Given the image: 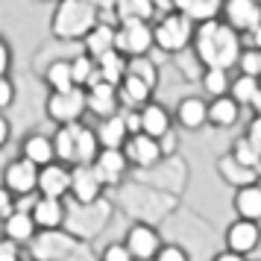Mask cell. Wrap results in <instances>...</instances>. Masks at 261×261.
<instances>
[{
	"label": "cell",
	"instance_id": "obj_1",
	"mask_svg": "<svg viewBox=\"0 0 261 261\" xmlns=\"http://www.w3.org/2000/svg\"><path fill=\"white\" fill-rule=\"evenodd\" d=\"M112 200L118 205V212L123 217H129L132 223H153V226H162L170 217V214L179 208L182 197H173L167 191H159L153 185H147L141 179L129 176L126 182H120Z\"/></svg>",
	"mask_w": 261,
	"mask_h": 261
},
{
	"label": "cell",
	"instance_id": "obj_2",
	"mask_svg": "<svg viewBox=\"0 0 261 261\" xmlns=\"http://www.w3.org/2000/svg\"><path fill=\"white\" fill-rule=\"evenodd\" d=\"M191 50L197 53V59L202 62V68H226V71H235L238 56L244 50V41H241V33H238L235 27H229L217 15V18H208V21H200L197 24Z\"/></svg>",
	"mask_w": 261,
	"mask_h": 261
},
{
	"label": "cell",
	"instance_id": "obj_3",
	"mask_svg": "<svg viewBox=\"0 0 261 261\" xmlns=\"http://www.w3.org/2000/svg\"><path fill=\"white\" fill-rule=\"evenodd\" d=\"M165 241H173L179 247L188 249L191 261H212V255L217 252V238H214V226L194 208H185L179 202V208L165 223L159 226Z\"/></svg>",
	"mask_w": 261,
	"mask_h": 261
},
{
	"label": "cell",
	"instance_id": "obj_4",
	"mask_svg": "<svg viewBox=\"0 0 261 261\" xmlns=\"http://www.w3.org/2000/svg\"><path fill=\"white\" fill-rule=\"evenodd\" d=\"M47 94L50 88L36 71H24L15 76V103L9 106V120H12L15 138L36 129L41 118H47Z\"/></svg>",
	"mask_w": 261,
	"mask_h": 261
},
{
	"label": "cell",
	"instance_id": "obj_5",
	"mask_svg": "<svg viewBox=\"0 0 261 261\" xmlns=\"http://www.w3.org/2000/svg\"><path fill=\"white\" fill-rule=\"evenodd\" d=\"M118 205L112 197H97V200H73L68 197V212H65V229L76 235L80 241H97L112 223Z\"/></svg>",
	"mask_w": 261,
	"mask_h": 261
},
{
	"label": "cell",
	"instance_id": "obj_6",
	"mask_svg": "<svg viewBox=\"0 0 261 261\" xmlns=\"http://www.w3.org/2000/svg\"><path fill=\"white\" fill-rule=\"evenodd\" d=\"M103 12L88 0H56L50 12V36L59 41H83Z\"/></svg>",
	"mask_w": 261,
	"mask_h": 261
},
{
	"label": "cell",
	"instance_id": "obj_7",
	"mask_svg": "<svg viewBox=\"0 0 261 261\" xmlns=\"http://www.w3.org/2000/svg\"><path fill=\"white\" fill-rule=\"evenodd\" d=\"M53 144H56V159L65 165H91L100 153V138L97 129L88 126L83 120L73 123H59L53 132Z\"/></svg>",
	"mask_w": 261,
	"mask_h": 261
},
{
	"label": "cell",
	"instance_id": "obj_8",
	"mask_svg": "<svg viewBox=\"0 0 261 261\" xmlns=\"http://www.w3.org/2000/svg\"><path fill=\"white\" fill-rule=\"evenodd\" d=\"M132 176L147 182V185H153V188H159V191H167V194H173V197H182V194L188 191V182H191V165L179 153H173V155H162V159L150 167L132 170Z\"/></svg>",
	"mask_w": 261,
	"mask_h": 261
},
{
	"label": "cell",
	"instance_id": "obj_9",
	"mask_svg": "<svg viewBox=\"0 0 261 261\" xmlns=\"http://www.w3.org/2000/svg\"><path fill=\"white\" fill-rule=\"evenodd\" d=\"M194 30H197V21H191L188 15L176 12V9L159 15L153 21L155 50L165 56H176L182 50H188L191 41H194Z\"/></svg>",
	"mask_w": 261,
	"mask_h": 261
},
{
	"label": "cell",
	"instance_id": "obj_10",
	"mask_svg": "<svg viewBox=\"0 0 261 261\" xmlns=\"http://www.w3.org/2000/svg\"><path fill=\"white\" fill-rule=\"evenodd\" d=\"M80 244V238L71 235L65 226H56V229H38L36 238L27 244V255L36 261H62L68 252H73Z\"/></svg>",
	"mask_w": 261,
	"mask_h": 261
},
{
	"label": "cell",
	"instance_id": "obj_11",
	"mask_svg": "<svg viewBox=\"0 0 261 261\" xmlns=\"http://www.w3.org/2000/svg\"><path fill=\"white\" fill-rule=\"evenodd\" d=\"M88 115V100H85V88L73 85L65 91H50L47 94V120L50 123H73Z\"/></svg>",
	"mask_w": 261,
	"mask_h": 261
},
{
	"label": "cell",
	"instance_id": "obj_12",
	"mask_svg": "<svg viewBox=\"0 0 261 261\" xmlns=\"http://www.w3.org/2000/svg\"><path fill=\"white\" fill-rule=\"evenodd\" d=\"M115 47H118L123 56H144V53L155 50L153 21H118Z\"/></svg>",
	"mask_w": 261,
	"mask_h": 261
},
{
	"label": "cell",
	"instance_id": "obj_13",
	"mask_svg": "<svg viewBox=\"0 0 261 261\" xmlns=\"http://www.w3.org/2000/svg\"><path fill=\"white\" fill-rule=\"evenodd\" d=\"M38 170L41 167L36 162H30L18 153L15 159H6L3 165V173H0V182L12 191L15 197H24V194H36L38 191Z\"/></svg>",
	"mask_w": 261,
	"mask_h": 261
},
{
	"label": "cell",
	"instance_id": "obj_14",
	"mask_svg": "<svg viewBox=\"0 0 261 261\" xmlns=\"http://www.w3.org/2000/svg\"><path fill=\"white\" fill-rule=\"evenodd\" d=\"M91 165H94V170L100 173V179L109 191H115L120 182H126L132 176V165L123 153V147H100V153Z\"/></svg>",
	"mask_w": 261,
	"mask_h": 261
},
{
	"label": "cell",
	"instance_id": "obj_15",
	"mask_svg": "<svg viewBox=\"0 0 261 261\" xmlns=\"http://www.w3.org/2000/svg\"><path fill=\"white\" fill-rule=\"evenodd\" d=\"M123 244L129 247L135 261H153L155 252L165 244V238H162V229L153 223H129L126 235H123Z\"/></svg>",
	"mask_w": 261,
	"mask_h": 261
},
{
	"label": "cell",
	"instance_id": "obj_16",
	"mask_svg": "<svg viewBox=\"0 0 261 261\" xmlns=\"http://www.w3.org/2000/svg\"><path fill=\"white\" fill-rule=\"evenodd\" d=\"M261 244V220H249V217H235L223 232V247L235 249L241 255H252Z\"/></svg>",
	"mask_w": 261,
	"mask_h": 261
},
{
	"label": "cell",
	"instance_id": "obj_17",
	"mask_svg": "<svg viewBox=\"0 0 261 261\" xmlns=\"http://www.w3.org/2000/svg\"><path fill=\"white\" fill-rule=\"evenodd\" d=\"M220 18L229 27H235L241 36H249L261 24V0H223Z\"/></svg>",
	"mask_w": 261,
	"mask_h": 261
},
{
	"label": "cell",
	"instance_id": "obj_18",
	"mask_svg": "<svg viewBox=\"0 0 261 261\" xmlns=\"http://www.w3.org/2000/svg\"><path fill=\"white\" fill-rule=\"evenodd\" d=\"M85 100H88V115H94L97 120L109 118V115H118L120 109V94L118 85L106 83V80H97L85 88Z\"/></svg>",
	"mask_w": 261,
	"mask_h": 261
},
{
	"label": "cell",
	"instance_id": "obj_19",
	"mask_svg": "<svg viewBox=\"0 0 261 261\" xmlns=\"http://www.w3.org/2000/svg\"><path fill=\"white\" fill-rule=\"evenodd\" d=\"M173 120L179 129L185 132H200L202 126H208V97L188 94L182 97L173 109Z\"/></svg>",
	"mask_w": 261,
	"mask_h": 261
},
{
	"label": "cell",
	"instance_id": "obj_20",
	"mask_svg": "<svg viewBox=\"0 0 261 261\" xmlns=\"http://www.w3.org/2000/svg\"><path fill=\"white\" fill-rule=\"evenodd\" d=\"M123 153H126V159H129L132 170L150 167L165 155L159 138H155V135H147V132H132L129 138H126V144H123Z\"/></svg>",
	"mask_w": 261,
	"mask_h": 261
},
{
	"label": "cell",
	"instance_id": "obj_21",
	"mask_svg": "<svg viewBox=\"0 0 261 261\" xmlns=\"http://www.w3.org/2000/svg\"><path fill=\"white\" fill-rule=\"evenodd\" d=\"M106 185H103V179L100 173L94 170V165H73L71 167V194L73 200H97V197H106Z\"/></svg>",
	"mask_w": 261,
	"mask_h": 261
},
{
	"label": "cell",
	"instance_id": "obj_22",
	"mask_svg": "<svg viewBox=\"0 0 261 261\" xmlns=\"http://www.w3.org/2000/svg\"><path fill=\"white\" fill-rule=\"evenodd\" d=\"M18 153L30 159V162H36L38 167L50 165V162H56V144H53V135L41 129H30L27 135L18 138Z\"/></svg>",
	"mask_w": 261,
	"mask_h": 261
},
{
	"label": "cell",
	"instance_id": "obj_23",
	"mask_svg": "<svg viewBox=\"0 0 261 261\" xmlns=\"http://www.w3.org/2000/svg\"><path fill=\"white\" fill-rule=\"evenodd\" d=\"M38 194L44 197H68L71 194V165L65 162H50L38 170Z\"/></svg>",
	"mask_w": 261,
	"mask_h": 261
},
{
	"label": "cell",
	"instance_id": "obj_24",
	"mask_svg": "<svg viewBox=\"0 0 261 261\" xmlns=\"http://www.w3.org/2000/svg\"><path fill=\"white\" fill-rule=\"evenodd\" d=\"M36 232H38L36 217H33V212H24V208H15V212L0 223V235L15 241V244H21V247H27V244L36 238Z\"/></svg>",
	"mask_w": 261,
	"mask_h": 261
},
{
	"label": "cell",
	"instance_id": "obj_25",
	"mask_svg": "<svg viewBox=\"0 0 261 261\" xmlns=\"http://www.w3.org/2000/svg\"><path fill=\"white\" fill-rule=\"evenodd\" d=\"M65 212H68V197H44L38 194L33 202V217H36L38 229H56L65 226Z\"/></svg>",
	"mask_w": 261,
	"mask_h": 261
},
{
	"label": "cell",
	"instance_id": "obj_26",
	"mask_svg": "<svg viewBox=\"0 0 261 261\" xmlns=\"http://www.w3.org/2000/svg\"><path fill=\"white\" fill-rule=\"evenodd\" d=\"M115 38H118V24L115 21H109V18H100L91 30H88V36L80 41L83 44L85 53H91V56H103L109 50H115Z\"/></svg>",
	"mask_w": 261,
	"mask_h": 261
},
{
	"label": "cell",
	"instance_id": "obj_27",
	"mask_svg": "<svg viewBox=\"0 0 261 261\" xmlns=\"http://www.w3.org/2000/svg\"><path fill=\"white\" fill-rule=\"evenodd\" d=\"M217 176L223 179L229 188H244V185H249V182H258V173H255V167L244 165V162H238L232 153H226L217 159Z\"/></svg>",
	"mask_w": 261,
	"mask_h": 261
},
{
	"label": "cell",
	"instance_id": "obj_28",
	"mask_svg": "<svg viewBox=\"0 0 261 261\" xmlns=\"http://www.w3.org/2000/svg\"><path fill=\"white\" fill-rule=\"evenodd\" d=\"M118 94H120V106L123 109H141V106H147V103L153 100L155 88L147 83V80H141V76L126 73V76L120 80V85H118Z\"/></svg>",
	"mask_w": 261,
	"mask_h": 261
},
{
	"label": "cell",
	"instance_id": "obj_29",
	"mask_svg": "<svg viewBox=\"0 0 261 261\" xmlns=\"http://www.w3.org/2000/svg\"><path fill=\"white\" fill-rule=\"evenodd\" d=\"M173 126H176V120H173V115L167 112L165 103L150 100L147 106H141V132L162 138V135H165V132H170Z\"/></svg>",
	"mask_w": 261,
	"mask_h": 261
},
{
	"label": "cell",
	"instance_id": "obj_30",
	"mask_svg": "<svg viewBox=\"0 0 261 261\" xmlns=\"http://www.w3.org/2000/svg\"><path fill=\"white\" fill-rule=\"evenodd\" d=\"M241 109L244 106H241L232 94L208 100V126H214V129H229V126H235L238 118H241Z\"/></svg>",
	"mask_w": 261,
	"mask_h": 261
},
{
	"label": "cell",
	"instance_id": "obj_31",
	"mask_svg": "<svg viewBox=\"0 0 261 261\" xmlns=\"http://www.w3.org/2000/svg\"><path fill=\"white\" fill-rule=\"evenodd\" d=\"M97 138H100V147H123L126 138H129L132 132L126 126V118H123V109H120L118 115H109V118L97 120Z\"/></svg>",
	"mask_w": 261,
	"mask_h": 261
},
{
	"label": "cell",
	"instance_id": "obj_32",
	"mask_svg": "<svg viewBox=\"0 0 261 261\" xmlns=\"http://www.w3.org/2000/svg\"><path fill=\"white\" fill-rule=\"evenodd\" d=\"M232 208H235L238 217L261 220V179L258 182H249V185H244V188H235Z\"/></svg>",
	"mask_w": 261,
	"mask_h": 261
},
{
	"label": "cell",
	"instance_id": "obj_33",
	"mask_svg": "<svg viewBox=\"0 0 261 261\" xmlns=\"http://www.w3.org/2000/svg\"><path fill=\"white\" fill-rule=\"evenodd\" d=\"M44 85L50 91H65V88H73V71H71V56H56L53 62L44 65V71L38 73Z\"/></svg>",
	"mask_w": 261,
	"mask_h": 261
},
{
	"label": "cell",
	"instance_id": "obj_34",
	"mask_svg": "<svg viewBox=\"0 0 261 261\" xmlns=\"http://www.w3.org/2000/svg\"><path fill=\"white\" fill-rule=\"evenodd\" d=\"M112 15H115V21H155L159 6H155V0H118Z\"/></svg>",
	"mask_w": 261,
	"mask_h": 261
},
{
	"label": "cell",
	"instance_id": "obj_35",
	"mask_svg": "<svg viewBox=\"0 0 261 261\" xmlns=\"http://www.w3.org/2000/svg\"><path fill=\"white\" fill-rule=\"evenodd\" d=\"M126 65H129V56H123L118 47L103 53V56H97V73H100V80L115 83V85H120V80L126 76Z\"/></svg>",
	"mask_w": 261,
	"mask_h": 261
},
{
	"label": "cell",
	"instance_id": "obj_36",
	"mask_svg": "<svg viewBox=\"0 0 261 261\" xmlns=\"http://www.w3.org/2000/svg\"><path fill=\"white\" fill-rule=\"evenodd\" d=\"M173 9L182 15H188L191 21H208V18H217L220 9H223V0H173Z\"/></svg>",
	"mask_w": 261,
	"mask_h": 261
},
{
	"label": "cell",
	"instance_id": "obj_37",
	"mask_svg": "<svg viewBox=\"0 0 261 261\" xmlns=\"http://www.w3.org/2000/svg\"><path fill=\"white\" fill-rule=\"evenodd\" d=\"M200 88L208 100L229 94V88H232V71H226V68H205L200 76Z\"/></svg>",
	"mask_w": 261,
	"mask_h": 261
},
{
	"label": "cell",
	"instance_id": "obj_38",
	"mask_svg": "<svg viewBox=\"0 0 261 261\" xmlns=\"http://www.w3.org/2000/svg\"><path fill=\"white\" fill-rule=\"evenodd\" d=\"M71 71H73V83L80 85V88H88L91 83L100 80V73H97V59L91 53H85V50H80V53L71 56Z\"/></svg>",
	"mask_w": 261,
	"mask_h": 261
},
{
	"label": "cell",
	"instance_id": "obj_39",
	"mask_svg": "<svg viewBox=\"0 0 261 261\" xmlns=\"http://www.w3.org/2000/svg\"><path fill=\"white\" fill-rule=\"evenodd\" d=\"M126 73H135V76L147 80L155 91H159V85H162V68H159V62H155L150 53H144V56H129Z\"/></svg>",
	"mask_w": 261,
	"mask_h": 261
},
{
	"label": "cell",
	"instance_id": "obj_40",
	"mask_svg": "<svg viewBox=\"0 0 261 261\" xmlns=\"http://www.w3.org/2000/svg\"><path fill=\"white\" fill-rule=\"evenodd\" d=\"M258 91H261V80L258 76H247V73L232 76V88H229V94L235 97L241 106H252V100H255Z\"/></svg>",
	"mask_w": 261,
	"mask_h": 261
},
{
	"label": "cell",
	"instance_id": "obj_41",
	"mask_svg": "<svg viewBox=\"0 0 261 261\" xmlns=\"http://www.w3.org/2000/svg\"><path fill=\"white\" fill-rule=\"evenodd\" d=\"M229 153L235 155L238 162L255 167V162H258V155H261V147L252 141V138H247V135H238L235 141H232V150H229Z\"/></svg>",
	"mask_w": 261,
	"mask_h": 261
},
{
	"label": "cell",
	"instance_id": "obj_42",
	"mask_svg": "<svg viewBox=\"0 0 261 261\" xmlns=\"http://www.w3.org/2000/svg\"><path fill=\"white\" fill-rule=\"evenodd\" d=\"M238 73H247V76H258L261 80V50L258 47H244L241 56H238V65H235Z\"/></svg>",
	"mask_w": 261,
	"mask_h": 261
},
{
	"label": "cell",
	"instance_id": "obj_43",
	"mask_svg": "<svg viewBox=\"0 0 261 261\" xmlns=\"http://www.w3.org/2000/svg\"><path fill=\"white\" fill-rule=\"evenodd\" d=\"M100 261H135V255L123 241H115V244H106L100 249Z\"/></svg>",
	"mask_w": 261,
	"mask_h": 261
},
{
	"label": "cell",
	"instance_id": "obj_44",
	"mask_svg": "<svg viewBox=\"0 0 261 261\" xmlns=\"http://www.w3.org/2000/svg\"><path fill=\"white\" fill-rule=\"evenodd\" d=\"M153 261H191V255H188L185 247H179V244H173V241H165L162 249L155 252Z\"/></svg>",
	"mask_w": 261,
	"mask_h": 261
},
{
	"label": "cell",
	"instance_id": "obj_45",
	"mask_svg": "<svg viewBox=\"0 0 261 261\" xmlns=\"http://www.w3.org/2000/svg\"><path fill=\"white\" fill-rule=\"evenodd\" d=\"M24 255H27V249L21 244H15V241L0 235V261H24Z\"/></svg>",
	"mask_w": 261,
	"mask_h": 261
},
{
	"label": "cell",
	"instance_id": "obj_46",
	"mask_svg": "<svg viewBox=\"0 0 261 261\" xmlns=\"http://www.w3.org/2000/svg\"><path fill=\"white\" fill-rule=\"evenodd\" d=\"M12 103H15V76L6 73V76H0V112H9Z\"/></svg>",
	"mask_w": 261,
	"mask_h": 261
},
{
	"label": "cell",
	"instance_id": "obj_47",
	"mask_svg": "<svg viewBox=\"0 0 261 261\" xmlns=\"http://www.w3.org/2000/svg\"><path fill=\"white\" fill-rule=\"evenodd\" d=\"M62 261H100V252H94L91 241H80L73 252H68Z\"/></svg>",
	"mask_w": 261,
	"mask_h": 261
},
{
	"label": "cell",
	"instance_id": "obj_48",
	"mask_svg": "<svg viewBox=\"0 0 261 261\" xmlns=\"http://www.w3.org/2000/svg\"><path fill=\"white\" fill-rule=\"evenodd\" d=\"M12 65H15L12 44L6 41V36H0V76H6V73H12Z\"/></svg>",
	"mask_w": 261,
	"mask_h": 261
},
{
	"label": "cell",
	"instance_id": "obj_49",
	"mask_svg": "<svg viewBox=\"0 0 261 261\" xmlns=\"http://www.w3.org/2000/svg\"><path fill=\"white\" fill-rule=\"evenodd\" d=\"M15 200H18V197H15V194L6 188L3 182H0V223H3V220L15 212Z\"/></svg>",
	"mask_w": 261,
	"mask_h": 261
},
{
	"label": "cell",
	"instance_id": "obj_50",
	"mask_svg": "<svg viewBox=\"0 0 261 261\" xmlns=\"http://www.w3.org/2000/svg\"><path fill=\"white\" fill-rule=\"evenodd\" d=\"M12 141H15L12 120H9V115H6V112H0V153H3V150H6Z\"/></svg>",
	"mask_w": 261,
	"mask_h": 261
},
{
	"label": "cell",
	"instance_id": "obj_51",
	"mask_svg": "<svg viewBox=\"0 0 261 261\" xmlns=\"http://www.w3.org/2000/svg\"><path fill=\"white\" fill-rule=\"evenodd\" d=\"M159 144H162V153H165V155L179 153V132H176V126H173L170 132H165V135L159 138Z\"/></svg>",
	"mask_w": 261,
	"mask_h": 261
},
{
	"label": "cell",
	"instance_id": "obj_52",
	"mask_svg": "<svg viewBox=\"0 0 261 261\" xmlns=\"http://www.w3.org/2000/svg\"><path fill=\"white\" fill-rule=\"evenodd\" d=\"M244 135H247V138H252V141H255V144L261 147V115H252V120L247 123Z\"/></svg>",
	"mask_w": 261,
	"mask_h": 261
},
{
	"label": "cell",
	"instance_id": "obj_53",
	"mask_svg": "<svg viewBox=\"0 0 261 261\" xmlns=\"http://www.w3.org/2000/svg\"><path fill=\"white\" fill-rule=\"evenodd\" d=\"M88 3H94L97 9H100V12H103V18H109V21H115V6H118V0H88ZM115 24H118V21H115Z\"/></svg>",
	"mask_w": 261,
	"mask_h": 261
},
{
	"label": "cell",
	"instance_id": "obj_54",
	"mask_svg": "<svg viewBox=\"0 0 261 261\" xmlns=\"http://www.w3.org/2000/svg\"><path fill=\"white\" fill-rule=\"evenodd\" d=\"M212 261H247V255H241V252H235V249H217L212 255Z\"/></svg>",
	"mask_w": 261,
	"mask_h": 261
},
{
	"label": "cell",
	"instance_id": "obj_55",
	"mask_svg": "<svg viewBox=\"0 0 261 261\" xmlns=\"http://www.w3.org/2000/svg\"><path fill=\"white\" fill-rule=\"evenodd\" d=\"M249 44H252V47H258V50H261V24L255 27L252 33H249Z\"/></svg>",
	"mask_w": 261,
	"mask_h": 261
},
{
	"label": "cell",
	"instance_id": "obj_56",
	"mask_svg": "<svg viewBox=\"0 0 261 261\" xmlns=\"http://www.w3.org/2000/svg\"><path fill=\"white\" fill-rule=\"evenodd\" d=\"M249 109H252V115H261V91L255 94V100H252V106Z\"/></svg>",
	"mask_w": 261,
	"mask_h": 261
},
{
	"label": "cell",
	"instance_id": "obj_57",
	"mask_svg": "<svg viewBox=\"0 0 261 261\" xmlns=\"http://www.w3.org/2000/svg\"><path fill=\"white\" fill-rule=\"evenodd\" d=\"M255 173H258V179H261V155H258V162H255Z\"/></svg>",
	"mask_w": 261,
	"mask_h": 261
},
{
	"label": "cell",
	"instance_id": "obj_58",
	"mask_svg": "<svg viewBox=\"0 0 261 261\" xmlns=\"http://www.w3.org/2000/svg\"><path fill=\"white\" fill-rule=\"evenodd\" d=\"M3 165H6V159H3V153H0V173H3Z\"/></svg>",
	"mask_w": 261,
	"mask_h": 261
},
{
	"label": "cell",
	"instance_id": "obj_59",
	"mask_svg": "<svg viewBox=\"0 0 261 261\" xmlns=\"http://www.w3.org/2000/svg\"><path fill=\"white\" fill-rule=\"evenodd\" d=\"M33 3H56V0H33Z\"/></svg>",
	"mask_w": 261,
	"mask_h": 261
},
{
	"label": "cell",
	"instance_id": "obj_60",
	"mask_svg": "<svg viewBox=\"0 0 261 261\" xmlns=\"http://www.w3.org/2000/svg\"><path fill=\"white\" fill-rule=\"evenodd\" d=\"M24 261H36V258H30V255H24Z\"/></svg>",
	"mask_w": 261,
	"mask_h": 261
}]
</instances>
